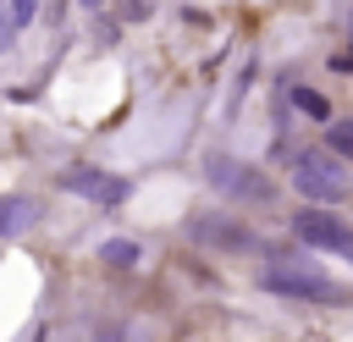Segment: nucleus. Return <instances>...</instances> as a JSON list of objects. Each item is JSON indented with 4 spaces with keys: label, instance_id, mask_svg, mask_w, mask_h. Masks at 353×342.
Here are the masks:
<instances>
[{
    "label": "nucleus",
    "instance_id": "4",
    "mask_svg": "<svg viewBox=\"0 0 353 342\" xmlns=\"http://www.w3.org/2000/svg\"><path fill=\"white\" fill-rule=\"evenodd\" d=\"M292 232H298L309 248H336V254H353V232H347L336 215L314 210V204H303V210L292 215Z\"/></svg>",
    "mask_w": 353,
    "mask_h": 342
},
{
    "label": "nucleus",
    "instance_id": "1",
    "mask_svg": "<svg viewBox=\"0 0 353 342\" xmlns=\"http://www.w3.org/2000/svg\"><path fill=\"white\" fill-rule=\"evenodd\" d=\"M292 188L303 193V199H314V204H342L353 188H347V171L336 165V160H325V154H298L292 160Z\"/></svg>",
    "mask_w": 353,
    "mask_h": 342
},
{
    "label": "nucleus",
    "instance_id": "5",
    "mask_svg": "<svg viewBox=\"0 0 353 342\" xmlns=\"http://www.w3.org/2000/svg\"><path fill=\"white\" fill-rule=\"evenodd\" d=\"M61 188H66V193H77V199H94V204H121V199H127V182H121V177H110V171H94V165L66 171V177H61Z\"/></svg>",
    "mask_w": 353,
    "mask_h": 342
},
{
    "label": "nucleus",
    "instance_id": "13",
    "mask_svg": "<svg viewBox=\"0 0 353 342\" xmlns=\"http://www.w3.org/2000/svg\"><path fill=\"white\" fill-rule=\"evenodd\" d=\"M11 28H17V22H11V17H0V50L11 44Z\"/></svg>",
    "mask_w": 353,
    "mask_h": 342
},
{
    "label": "nucleus",
    "instance_id": "2",
    "mask_svg": "<svg viewBox=\"0 0 353 342\" xmlns=\"http://www.w3.org/2000/svg\"><path fill=\"white\" fill-rule=\"evenodd\" d=\"M259 281H265V292L303 298V303H353V292L336 287V281H325L320 270H270V276H259Z\"/></svg>",
    "mask_w": 353,
    "mask_h": 342
},
{
    "label": "nucleus",
    "instance_id": "10",
    "mask_svg": "<svg viewBox=\"0 0 353 342\" xmlns=\"http://www.w3.org/2000/svg\"><path fill=\"white\" fill-rule=\"evenodd\" d=\"M22 221H33V204H0V232H11Z\"/></svg>",
    "mask_w": 353,
    "mask_h": 342
},
{
    "label": "nucleus",
    "instance_id": "3",
    "mask_svg": "<svg viewBox=\"0 0 353 342\" xmlns=\"http://www.w3.org/2000/svg\"><path fill=\"white\" fill-rule=\"evenodd\" d=\"M204 177H210L221 193H232V199H254V204H265V199L276 193L254 165H243V160H232V154H210V160H204Z\"/></svg>",
    "mask_w": 353,
    "mask_h": 342
},
{
    "label": "nucleus",
    "instance_id": "12",
    "mask_svg": "<svg viewBox=\"0 0 353 342\" xmlns=\"http://www.w3.org/2000/svg\"><path fill=\"white\" fill-rule=\"evenodd\" d=\"M331 66L336 72H353V44H347V55H331Z\"/></svg>",
    "mask_w": 353,
    "mask_h": 342
},
{
    "label": "nucleus",
    "instance_id": "15",
    "mask_svg": "<svg viewBox=\"0 0 353 342\" xmlns=\"http://www.w3.org/2000/svg\"><path fill=\"white\" fill-rule=\"evenodd\" d=\"M83 6H99V0H83Z\"/></svg>",
    "mask_w": 353,
    "mask_h": 342
},
{
    "label": "nucleus",
    "instance_id": "7",
    "mask_svg": "<svg viewBox=\"0 0 353 342\" xmlns=\"http://www.w3.org/2000/svg\"><path fill=\"white\" fill-rule=\"evenodd\" d=\"M292 105H298L303 116H314V121L331 127V105H325V94H314V88H292Z\"/></svg>",
    "mask_w": 353,
    "mask_h": 342
},
{
    "label": "nucleus",
    "instance_id": "9",
    "mask_svg": "<svg viewBox=\"0 0 353 342\" xmlns=\"http://www.w3.org/2000/svg\"><path fill=\"white\" fill-rule=\"evenodd\" d=\"M105 265H138V243H105Z\"/></svg>",
    "mask_w": 353,
    "mask_h": 342
},
{
    "label": "nucleus",
    "instance_id": "11",
    "mask_svg": "<svg viewBox=\"0 0 353 342\" xmlns=\"http://www.w3.org/2000/svg\"><path fill=\"white\" fill-rule=\"evenodd\" d=\"M33 11H39V0H11V22H33Z\"/></svg>",
    "mask_w": 353,
    "mask_h": 342
},
{
    "label": "nucleus",
    "instance_id": "14",
    "mask_svg": "<svg viewBox=\"0 0 353 342\" xmlns=\"http://www.w3.org/2000/svg\"><path fill=\"white\" fill-rule=\"evenodd\" d=\"M99 342H121V336H116V331H105V336H99Z\"/></svg>",
    "mask_w": 353,
    "mask_h": 342
},
{
    "label": "nucleus",
    "instance_id": "8",
    "mask_svg": "<svg viewBox=\"0 0 353 342\" xmlns=\"http://www.w3.org/2000/svg\"><path fill=\"white\" fill-rule=\"evenodd\" d=\"M325 143H331L336 154L353 160V121H331V127H325Z\"/></svg>",
    "mask_w": 353,
    "mask_h": 342
},
{
    "label": "nucleus",
    "instance_id": "6",
    "mask_svg": "<svg viewBox=\"0 0 353 342\" xmlns=\"http://www.w3.org/2000/svg\"><path fill=\"white\" fill-rule=\"evenodd\" d=\"M193 237L210 243V248H232V254L259 248V243L248 237V226H243V221H226V215H193Z\"/></svg>",
    "mask_w": 353,
    "mask_h": 342
}]
</instances>
